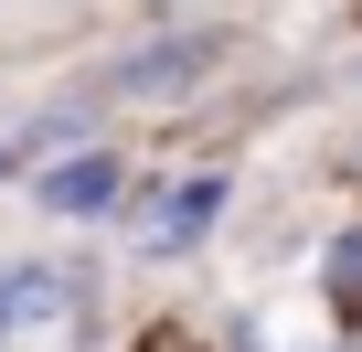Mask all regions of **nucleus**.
<instances>
[{
	"label": "nucleus",
	"mask_w": 362,
	"mask_h": 352,
	"mask_svg": "<svg viewBox=\"0 0 362 352\" xmlns=\"http://www.w3.org/2000/svg\"><path fill=\"white\" fill-rule=\"evenodd\" d=\"M203 54H214V43H170V54H139V64H128V86H181V75L203 64Z\"/></svg>",
	"instance_id": "7ed1b4c3"
},
{
	"label": "nucleus",
	"mask_w": 362,
	"mask_h": 352,
	"mask_svg": "<svg viewBox=\"0 0 362 352\" xmlns=\"http://www.w3.org/2000/svg\"><path fill=\"white\" fill-rule=\"evenodd\" d=\"M214 203H224V182H214V171H203V182H181V193H170V214H160V256H181V246H203Z\"/></svg>",
	"instance_id": "f257e3e1"
},
{
	"label": "nucleus",
	"mask_w": 362,
	"mask_h": 352,
	"mask_svg": "<svg viewBox=\"0 0 362 352\" xmlns=\"http://www.w3.org/2000/svg\"><path fill=\"white\" fill-rule=\"evenodd\" d=\"M117 193V160H75V171H43V203L54 214H96Z\"/></svg>",
	"instance_id": "f03ea898"
}]
</instances>
